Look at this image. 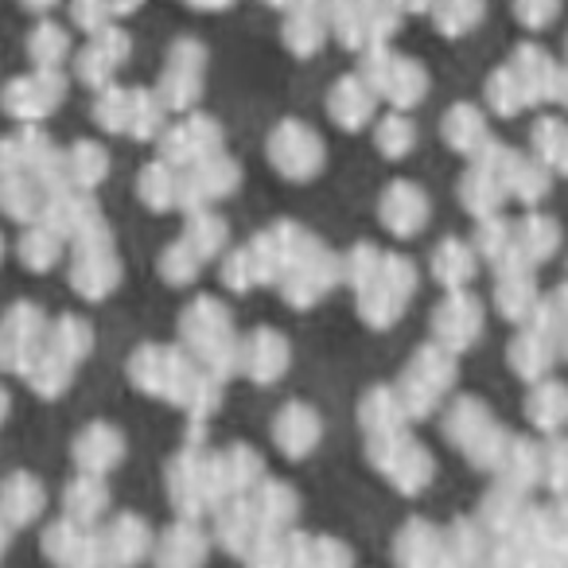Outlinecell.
Listing matches in <instances>:
<instances>
[{
  "label": "cell",
  "mask_w": 568,
  "mask_h": 568,
  "mask_svg": "<svg viewBox=\"0 0 568 568\" xmlns=\"http://www.w3.org/2000/svg\"><path fill=\"white\" fill-rule=\"evenodd\" d=\"M537 301V281H534V268H506L498 273V288H495V304L510 324H526L534 316Z\"/></svg>",
  "instance_id": "cb8c5ba5"
},
{
  "label": "cell",
  "mask_w": 568,
  "mask_h": 568,
  "mask_svg": "<svg viewBox=\"0 0 568 568\" xmlns=\"http://www.w3.org/2000/svg\"><path fill=\"white\" fill-rule=\"evenodd\" d=\"M261 479H265V459L250 444H230L222 452H206V487H211L214 506H222L226 498L250 495Z\"/></svg>",
  "instance_id": "277c9868"
},
{
  "label": "cell",
  "mask_w": 568,
  "mask_h": 568,
  "mask_svg": "<svg viewBox=\"0 0 568 568\" xmlns=\"http://www.w3.org/2000/svg\"><path fill=\"white\" fill-rule=\"evenodd\" d=\"M487 545H490V534L475 521V514H464V518H456L448 529H444V549H448L464 568H483Z\"/></svg>",
  "instance_id": "f546056e"
},
{
  "label": "cell",
  "mask_w": 568,
  "mask_h": 568,
  "mask_svg": "<svg viewBox=\"0 0 568 568\" xmlns=\"http://www.w3.org/2000/svg\"><path fill=\"white\" fill-rule=\"evenodd\" d=\"M358 425H363V436H386V433H402L409 428V413H405L402 397H397L394 386H371L363 397H358Z\"/></svg>",
  "instance_id": "e0dca14e"
},
{
  "label": "cell",
  "mask_w": 568,
  "mask_h": 568,
  "mask_svg": "<svg viewBox=\"0 0 568 568\" xmlns=\"http://www.w3.org/2000/svg\"><path fill=\"white\" fill-rule=\"evenodd\" d=\"M459 199H464V206L475 219H490V214H498V206H503V199H506L503 175L487 164H475L471 172L464 175V183H459Z\"/></svg>",
  "instance_id": "83f0119b"
},
{
  "label": "cell",
  "mask_w": 568,
  "mask_h": 568,
  "mask_svg": "<svg viewBox=\"0 0 568 568\" xmlns=\"http://www.w3.org/2000/svg\"><path fill=\"white\" fill-rule=\"evenodd\" d=\"M199 273H203V257H199V253L191 250V245L183 242V237L175 245H168L164 253H160V276H164L168 284H175V288L191 284Z\"/></svg>",
  "instance_id": "836d02e7"
},
{
  "label": "cell",
  "mask_w": 568,
  "mask_h": 568,
  "mask_svg": "<svg viewBox=\"0 0 568 568\" xmlns=\"http://www.w3.org/2000/svg\"><path fill=\"white\" fill-rule=\"evenodd\" d=\"M510 245H514V226H510V222L498 219V214H490V219H479V230H475V245H471V250L479 253V261H487V265H498V261H506Z\"/></svg>",
  "instance_id": "d6a6232c"
},
{
  "label": "cell",
  "mask_w": 568,
  "mask_h": 568,
  "mask_svg": "<svg viewBox=\"0 0 568 568\" xmlns=\"http://www.w3.org/2000/svg\"><path fill=\"white\" fill-rule=\"evenodd\" d=\"M59 343H63V358L67 363H74L79 355H87L90 351V332L82 320H63V327H59Z\"/></svg>",
  "instance_id": "7dc6e473"
},
{
  "label": "cell",
  "mask_w": 568,
  "mask_h": 568,
  "mask_svg": "<svg viewBox=\"0 0 568 568\" xmlns=\"http://www.w3.org/2000/svg\"><path fill=\"white\" fill-rule=\"evenodd\" d=\"M284 537H288V529H261L250 549H245L242 565L245 568H284Z\"/></svg>",
  "instance_id": "ab89813d"
},
{
  "label": "cell",
  "mask_w": 568,
  "mask_h": 568,
  "mask_svg": "<svg viewBox=\"0 0 568 568\" xmlns=\"http://www.w3.org/2000/svg\"><path fill=\"white\" fill-rule=\"evenodd\" d=\"M284 568H316V537L288 529V537H284Z\"/></svg>",
  "instance_id": "ee69618b"
},
{
  "label": "cell",
  "mask_w": 568,
  "mask_h": 568,
  "mask_svg": "<svg viewBox=\"0 0 568 568\" xmlns=\"http://www.w3.org/2000/svg\"><path fill=\"white\" fill-rule=\"evenodd\" d=\"M560 355H565V358H568V343H565V351H560Z\"/></svg>",
  "instance_id": "681fc988"
},
{
  "label": "cell",
  "mask_w": 568,
  "mask_h": 568,
  "mask_svg": "<svg viewBox=\"0 0 568 568\" xmlns=\"http://www.w3.org/2000/svg\"><path fill=\"white\" fill-rule=\"evenodd\" d=\"M526 420L545 436H557L568 425V382L541 378L526 397Z\"/></svg>",
  "instance_id": "44dd1931"
},
{
  "label": "cell",
  "mask_w": 568,
  "mask_h": 568,
  "mask_svg": "<svg viewBox=\"0 0 568 568\" xmlns=\"http://www.w3.org/2000/svg\"><path fill=\"white\" fill-rule=\"evenodd\" d=\"M557 358H560L557 339L537 324H518L510 347H506V363H510V371L526 382H541L545 374L552 371Z\"/></svg>",
  "instance_id": "7c38bea8"
},
{
  "label": "cell",
  "mask_w": 568,
  "mask_h": 568,
  "mask_svg": "<svg viewBox=\"0 0 568 568\" xmlns=\"http://www.w3.org/2000/svg\"><path fill=\"white\" fill-rule=\"evenodd\" d=\"M557 498H568V436H557V440L545 448V483Z\"/></svg>",
  "instance_id": "7bdbcfd3"
},
{
  "label": "cell",
  "mask_w": 568,
  "mask_h": 568,
  "mask_svg": "<svg viewBox=\"0 0 568 568\" xmlns=\"http://www.w3.org/2000/svg\"><path fill=\"white\" fill-rule=\"evenodd\" d=\"M102 549H105V565L133 568L136 560H144L152 552V534L136 514H121L102 534Z\"/></svg>",
  "instance_id": "9a60e30c"
},
{
  "label": "cell",
  "mask_w": 568,
  "mask_h": 568,
  "mask_svg": "<svg viewBox=\"0 0 568 568\" xmlns=\"http://www.w3.org/2000/svg\"><path fill=\"white\" fill-rule=\"evenodd\" d=\"M74 456H79V464L87 467L90 475H102V471H110V467L121 464V456H125V440H121L118 428L94 425V428H87V433L79 436V444H74Z\"/></svg>",
  "instance_id": "4316f807"
},
{
  "label": "cell",
  "mask_w": 568,
  "mask_h": 568,
  "mask_svg": "<svg viewBox=\"0 0 568 568\" xmlns=\"http://www.w3.org/2000/svg\"><path fill=\"white\" fill-rule=\"evenodd\" d=\"M105 503H110V495L98 479H79L67 490V510H71L74 521H94L105 510Z\"/></svg>",
  "instance_id": "f35d334b"
},
{
  "label": "cell",
  "mask_w": 568,
  "mask_h": 568,
  "mask_svg": "<svg viewBox=\"0 0 568 568\" xmlns=\"http://www.w3.org/2000/svg\"><path fill=\"white\" fill-rule=\"evenodd\" d=\"M268 160L284 180H312L324 168V144L301 121H288L273 133L268 141Z\"/></svg>",
  "instance_id": "9c48e42d"
},
{
  "label": "cell",
  "mask_w": 568,
  "mask_h": 568,
  "mask_svg": "<svg viewBox=\"0 0 568 568\" xmlns=\"http://www.w3.org/2000/svg\"><path fill=\"white\" fill-rule=\"evenodd\" d=\"M245 498H250V506H253V514H257L261 529H293L296 510H301V498H296V490L288 487V483L261 479Z\"/></svg>",
  "instance_id": "7402d4cb"
},
{
  "label": "cell",
  "mask_w": 568,
  "mask_h": 568,
  "mask_svg": "<svg viewBox=\"0 0 568 568\" xmlns=\"http://www.w3.org/2000/svg\"><path fill=\"white\" fill-rule=\"evenodd\" d=\"M180 347L211 374L214 382H226L237 374V335L230 308L214 296H199L180 316Z\"/></svg>",
  "instance_id": "6da1fadb"
},
{
  "label": "cell",
  "mask_w": 568,
  "mask_h": 568,
  "mask_svg": "<svg viewBox=\"0 0 568 568\" xmlns=\"http://www.w3.org/2000/svg\"><path fill=\"white\" fill-rule=\"evenodd\" d=\"M444 136H448L452 149H459V152H479V144H483V121H479V113H475L471 105H459V110L452 113L448 121H444Z\"/></svg>",
  "instance_id": "74e56055"
},
{
  "label": "cell",
  "mask_w": 568,
  "mask_h": 568,
  "mask_svg": "<svg viewBox=\"0 0 568 568\" xmlns=\"http://www.w3.org/2000/svg\"><path fill=\"white\" fill-rule=\"evenodd\" d=\"M355 296H358V316H363V324L374 327V332L394 327L397 320L405 316V308H409V301L397 296L394 288L382 281V273H374V281H366Z\"/></svg>",
  "instance_id": "d4e9b609"
},
{
  "label": "cell",
  "mask_w": 568,
  "mask_h": 568,
  "mask_svg": "<svg viewBox=\"0 0 568 568\" xmlns=\"http://www.w3.org/2000/svg\"><path fill=\"white\" fill-rule=\"evenodd\" d=\"M402 374H409L413 382H420L425 389H433L436 397H448V389L456 386V355L440 343H425L409 355V366Z\"/></svg>",
  "instance_id": "603a6c76"
},
{
  "label": "cell",
  "mask_w": 568,
  "mask_h": 568,
  "mask_svg": "<svg viewBox=\"0 0 568 568\" xmlns=\"http://www.w3.org/2000/svg\"><path fill=\"white\" fill-rule=\"evenodd\" d=\"M324 440V420L308 402H288L273 417V444L288 459H308Z\"/></svg>",
  "instance_id": "30bf717a"
},
{
  "label": "cell",
  "mask_w": 568,
  "mask_h": 568,
  "mask_svg": "<svg viewBox=\"0 0 568 568\" xmlns=\"http://www.w3.org/2000/svg\"><path fill=\"white\" fill-rule=\"evenodd\" d=\"M560 250V222L549 214H529V219L514 222V257L521 265L537 268Z\"/></svg>",
  "instance_id": "ffe728a7"
},
{
  "label": "cell",
  "mask_w": 568,
  "mask_h": 568,
  "mask_svg": "<svg viewBox=\"0 0 568 568\" xmlns=\"http://www.w3.org/2000/svg\"><path fill=\"white\" fill-rule=\"evenodd\" d=\"M288 366H293V347L273 327H253L245 339H237V371L253 386H273L288 374Z\"/></svg>",
  "instance_id": "52a82bcc"
},
{
  "label": "cell",
  "mask_w": 568,
  "mask_h": 568,
  "mask_svg": "<svg viewBox=\"0 0 568 568\" xmlns=\"http://www.w3.org/2000/svg\"><path fill=\"white\" fill-rule=\"evenodd\" d=\"M339 281H343L339 257L320 242L316 250H312L308 257L293 268V273H284V281L276 284V288H281V296H284L288 308H312V304L324 301Z\"/></svg>",
  "instance_id": "5b68a950"
},
{
  "label": "cell",
  "mask_w": 568,
  "mask_h": 568,
  "mask_svg": "<svg viewBox=\"0 0 568 568\" xmlns=\"http://www.w3.org/2000/svg\"><path fill=\"white\" fill-rule=\"evenodd\" d=\"M175 187H180V175H175L168 164L144 168V175H141V199L152 206V211H168V206H175Z\"/></svg>",
  "instance_id": "8d00e7d4"
},
{
  "label": "cell",
  "mask_w": 568,
  "mask_h": 568,
  "mask_svg": "<svg viewBox=\"0 0 568 568\" xmlns=\"http://www.w3.org/2000/svg\"><path fill=\"white\" fill-rule=\"evenodd\" d=\"M172 366H175V347H141L133 355V363H129V378L144 394L164 397L168 382H172Z\"/></svg>",
  "instance_id": "f1b7e54d"
},
{
  "label": "cell",
  "mask_w": 568,
  "mask_h": 568,
  "mask_svg": "<svg viewBox=\"0 0 568 568\" xmlns=\"http://www.w3.org/2000/svg\"><path fill=\"white\" fill-rule=\"evenodd\" d=\"M183 242H187L206 265V261L219 257V253L226 250V242H230L226 219H222V214H214V211H195L187 219V226H183Z\"/></svg>",
  "instance_id": "1f68e13d"
},
{
  "label": "cell",
  "mask_w": 568,
  "mask_h": 568,
  "mask_svg": "<svg viewBox=\"0 0 568 568\" xmlns=\"http://www.w3.org/2000/svg\"><path fill=\"white\" fill-rule=\"evenodd\" d=\"M366 456H371L374 471L397 490V495H420L433 483L436 459L425 444H417L409 436V428L386 436H371L366 440Z\"/></svg>",
  "instance_id": "3957f363"
},
{
  "label": "cell",
  "mask_w": 568,
  "mask_h": 568,
  "mask_svg": "<svg viewBox=\"0 0 568 568\" xmlns=\"http://www.w3.org/2000/svg\"><path fill=\"white\" fill-rule=\"evenodd\" d=\"M545 191H549V168H545L541 160H537V164L518 160V164H514V172H510V183H506V195H514V199H521V203L534 206Z\"/></svg>",
  "instance_id": "d590c367"
},
{
  "label": "cell",
  "mask_w": 568,
  "mask_h": 568,
  "mask_svg": "<svg viewBox=\"0 0 568 568\" xmlns=\"http://www.w3.org/2000/svg\"><path fill=\"white\" fill-rule=\"evenodd\" d=\"M378 265H382V250L378 245H371V242H358V245H351L347 253L339 257V268H343V281L351 284V288H363L366 281H374V273H378Z\"/></svg>",
  "instance_id": "e575fe53"
},
{
  "label": "cell",
  "mask_w": 568,
  "mask_h": 568,
  "mask_svg": "<svg viewBox=\"0 0 568 568\" xmlns=\"http://www.w3.org/2000/svg\"><path fill=\"white\" fill-rule=\"evenodd\" d=\"M444 552V529L428 518H409L394 537V565L397 568H436Z\"/></svg>",
  "instance_id": "4fadbf2b"
},
{
  "label": "cell",
  "mask_w": 568,
  "mask_h": 568,
  "mask_svg": "<svg viewBox=\"0 0 568 568\" xmlns=\"http://www.w3.org/2000/svg\"><path fill=\"white\" fill-rule=\"evenodd\" d=\"M526 510H529L526 490H518V487H510V483L498 479L495 487L483 495L479 510H475V521H479L490 537H503V534H510V529L518 526Z\"/></svg>",
  "instance_id": "d6986e66"
},
{
  "label": "cell",
  "mask_w": 568,
  "mask_h": 568,
  "mask_svg": "<svg viewBox=\"0 0 568 568\" xmlns=\"http://www.w3.org/2000/svg\"><path fill=\"white\" fill-rule=\"evenodd\" d=\"M479 335H483V304L467 288H452L433 312V339L440 347H448L452 355H459V351L475 347Z\"/></svg>",
  "instance_id": "ba28073f"
},
{
  "label": "cell",
  "mask_w": 568,
  "mask_h": 568,
  "mask_svg": "<svg viewBox=\"0 0 568 568\" xmlns=\"http://www.w3.org/2000/svg\"><path fill=\"white\" fill-rule=\"evenodd\" d=\"M428 214H433L428 195L417 187V183H405V180L389 183L386 195H382V203H378V222L394 237H417L420 230L428 226Z\"/></svg>",
  "instance_id": "8fae6325"
},
{
  "label": "cell",
  "mask_w": 568,
  "mask_h": 568,
  "mask_svg": "<svg viewBox=\"0 0 568 568\" xmlns=\"http://www.w3.org/2000/svg\"><path fill=\"white\" fill-rule=\"evenodd\" d=\"M332 113L343 129H358L366 118H371V94H363L355 82H343L332 98Z\"/></svg>",
  "instance_id": "60d3db41"
},
{
  "label": "cell",
  "mask_w": 568,
  "mask_h": 568,
  "mask_svg": "<svg viewBox=\"0 0 568 568\" xmlns=\"http://www.w3.org/2000/svg\"><path fill=\"white\" fill-rule=\"evenodd\" d=\"M440 433L452 448L464 452L467 464L483 467V471H495L514 436L503 420H495V413H490L479 397H456V402L444 409Z\"/></svg>",
  "instance_id": "7a4b0ae2"
},
{
  "label": "cell",
  "mask_w": 568,
  "mask_h": 568,
  "mask_svg": "<svg viewBox=\"0 0 568 568\" xmlns=\"http://www.w3.org/2000/svg\"><path fill=\"white\" fill-rule=\"evenodd\" d=\"M479 273V253L471 250L459 237H444L440 245L433 250V276L444 284V288H467Z\"/></svg>",
  "instance_id": "484cf974"
},
{
  "label": "cell",
  "mask_w": 568,
  "mask_h": 568,
  "mask_svg": "<svg viewBox=\"0 0 568 568\" xmlns=\"http://www.w3.org/2000/svg\"><path fill=\"white\" fill-rule=\"evenodd\" d=\"M409 144H413V129H409V121L389 118L386 125L378 129V149L386 152V156H405V152H409Z\"/></svg>",
  "instance_id": "f6af8a7d"
},
{
  "label": "cell",
  "mask_w": 568,
  "mask_h": 568,
  "mask_svg": "<svg viewBox=\"0 0 568 568\" xmlns=\"http://www.w3.org/2000/svg\"><path fill=\"white\" fill-rule=\"evenodd\" d=\"M222 284H226L230 293H250L257 288V268H253L250 257V245H237L222 257Z\"/></svg>",
  "instance_id": "b9f144b4"
},
{
  "label": "cell",
  "mask_w": 568,
  "mask_h": 568,
  "mask_svg": "<svg viewBox=\"0 0 568 568\" xmlns=\"http://www.w3.org/2000/svg\"><path fill=\"white\" fill-rule=\"evenodd\" d=\"M436 568H464V565H459V560L452 557L448 549H444V552H440V560H436Z\"/></svg>",
  "instance_id": "c3c4849f"
},
{
  "label": "cell",
  "mask_w": 568,
  "mask_h": 568,
  "mask_svg": "<svg viewBox=\"0 0 568 568\" xmlns=\"http://www.w3.org/2000/svg\"><path fill=\"white\" fill-rule=\"evenodd\" d=\"M316 568H355V552L339 537H316Z\"/></svg>",
  "instance_id": "bcb514c9"
},
{
  "label": "cell",
  "mask_w": 568,
  "mask_h": 568,
  "mask_svg": "<svg viewBox=\"0 0 568 568\" xmlns=\"http://www.w3.org/2000/svg\"><path fill=\"white\" fill-rule=\"evenodd\" d=\"M168 498L180 518H199L214 510L211 487H206V448L187 444L183 452H175V459L168 464Z\"/></svg>",
  "instance_id": "8992f818"
},
{
  "label": "cell",
  "mask_w": 568,
  "mask_h": 568,
  "mask_svg": "<svg viewBox=\"0 0 568 568\" xmlns=\"http://www.w3.org/2000/svg\"><path fill=\"white\" fill-rule=\"evenodd\" d=\"M257 534H261V521L245 495L226 498L222 506H214V541H219L226 552H234L237 560L245 557V549H250Z\"/></svg>",
  "instance_id": "5bb4252c"
},
{
  "label": "cell",
  "mask_w": 568,
  "mask_h": 568,
  "mask_svg": "<svg viewBox=\"0 0 568 568\" xmlns=\"http://www.w3.org/2000/svg\"><path fill=\"white\" fill-rule=\"evenodd\" d=\"M211 549V537L199 529L195 518H180L172 529H164L156 545V565L160 568H199Z\"/></svg>",
  "instance_id": "2e32d148"
},
{
  "label": "cell",
  "mask_w": 568,
  "mask_h": 568,
  "mask_svg": "<svg viewBox=\"0 0 568 568\" xmlns=\"http://www.w3.org/2000/svg\"><path fill=\"white\" fill-rule=\"evenodd\" d=\"M164 152L172 156V164H199V160L219 152V129L211 121H191V125L175 129L172 144H164Z\"/></svg>",
  "instance_id": "4dcf8cb0"
},
{
  "label": "cell",
  "mask_w": 568,
  "mask_h": 568,
  "mask_svg": "<svg viewBox=\"0 0 568 568\" xmlns=\"http://www.w3.org/2000/svg\"><path fill=\"white\" fill-rule=\"evenodd\" d=\"M495 475L529 495V490L545 483V448L537 440H529V436H510V448L503 452Z\"/></svg>",
  "instance_id": "ac0fdd59"
}]
</instances>
